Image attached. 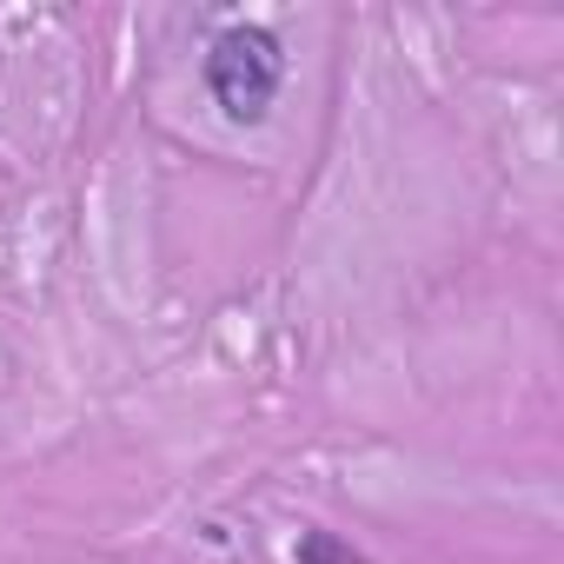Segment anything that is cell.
<instances>
[{
    "label": "cell",
    "mask_w": 564,
    "mask_h": 564,
    "mask_svg": "<svg viewBox=\"0 0 564 564\" xmlns=\"http://www.w3.org/2000/svg\"><path fill=\"white\" fill-rule=\"evenodd\" d=\"M300 564H366V557H359V551L326 544V531H306V538H300Z\"/></svg>",
    "instance_id": "cell-2"
},
{
    "label": "cell",
    "mask_w": 564,
    "mask_h": 564,
    "mask_svg": "<svg viewBox=\"0 0 564 564\" xmlns=\"http://www.w3.org/2000/svg\"><path fill=\"white\" fill-rule=\"evenodd\" d=\"M279 87H286V54H279V34L272 28H219L213 47H206V94L219 100L226 120L252 127L265 120V107L279 100Z\"/></svg>",
    "instance_id": "cell-1"
}]
</instances>
